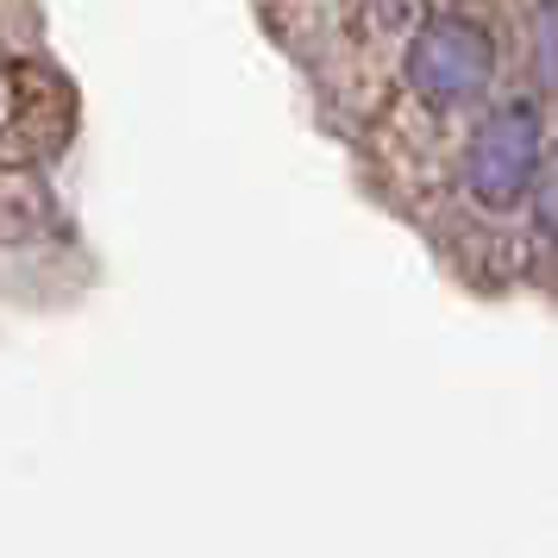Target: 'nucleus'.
Wrapping results in <instances>:
<instances>
[{"mask_svg":"<svg viewBox=\"0 0 558 558\" xmlns=\"http://www.w3.org/2000/svg\"><path fill=\"white\" fill-rule=\"evenodd\" d=\"M496 70H502V45L496 26L471 13V7H439L421 13V26L408 32L402 82L408 101L433 113V120H471L496 95Z\"/></svg>","mask_w":558,"mask_h":558,"instance_id":"1","label":"nucleus"},{"mask_svg":"<svg viewBox=\"0 0 558 558\" xmlns=\"http://www.w3.org/2000/svg\"><path fill=\"white\" fill-rule=\"evenodd\" d=\"M539 170H546V120H539V101L533 95H502L477 113V126L464 138V157H458V189L464 202L489 214V220H508L533 202L539 189Z\"/></svg>","mask_w":558,"mask_h":558,"instance_id":"2","label":"nucleus"},{"mask_svg":"<svg viewBox=\"0 0 558 558\" xmlns=\"http://www.w3.org/2000/svg\"><path fill=\"white\" fill-rule=\"evenodd\" d=\"M32 101H38V76H32V70H13V63H0V138H20Z\"/></svg>","mask_w":558,"mask_h":558,"instance_id":"3","label":"nucleus"},{"mask_svg":"<svg viewBox=\"0 0 558 558\" xmlns=\"http://www.w3.org/2000/svg\"><path fill=\"white\" fill-rule=\"evenodd\" d=\"M357 20L377 38H402V32L421 26V0H357Z\"/></svg>","mask_w":558,"mask_h":558,"instance_id":"4","label":"nucleus"},{"mask_svg":"<svg viewBox=\"0 0 558 558\" xmlns=\"http://www.w3.org/2000/svg\"><path fill=\"white\" fill-rule=\"evenodd\" d=\"M527 207H533V227H539V239L558 252V163H546V170H539V189H533Z\"/></svg>","mask_w":558,"mask_h":558,"instance_id":"5","label":"nucleus"}]
</instances>
